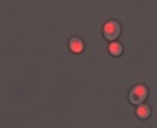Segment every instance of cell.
<instances>
[{
    "label": "cell",
    "instance_id": "obj_1",
    "mask_svg": "<svg viewBox=\"0 0 157 128\" xmlns=\"http://www.w3.org/2000/svg\"><path fill=\"white\" fill-rule=\"evenodd\" d=\"M121 32H122L121 24L118 21H115V20H110V21H107L104 25V29H102L104 37L107 39V41H113V42H114L115 39L121 36Z\"/></svg>",
    "mask_w": 157,
    "mask_h": 128
},
{
    "label": "cell",
    "instance_id": "obj_2",
    "mask_svg": "<svg viewBox=\"0 0 157 128\" xmlns=\"http://www.w3.org/2000/svg\"><path fill=\"white\" fill-rule=\"evenodd\" d=\"M148 97V89L144 86V85H136L131 89L130 94H128V98H130V102L132 103V105L135 106H139L141 105L145 98Z\"/></svg>",
    "mask_w": 157,
    "mask_h": 128
},
{
    "label": "cell",
    "instance_id": "obj_3",
    "mask_svg": "<svg viewBox=\"0 0 157 128\" xmlns=\"http://www.w3.org/2000/svg\"><path fill=\"white\" fill-rule=\"evenodd\" d=\"M68 47L70 50L75 54H78L84 50V42L81 41V38L78 37H71L70 41H68Z\"/></svg>",
    "mask_w": 157,
    "mask_h": 128
},
{
    "label": "cell",
    "instance_id": "obj_4",
    "mask_svg": "<svg viewBox=\"0 0 157 128\" xmlns=\"http://www.w3.org/2000/svg\"><path fill=\"white\" fill-rule=\"evenodd\" d=\"M136 115L140 119H147L151 115V107L148 105H139L136 109Z\"/></svg>",
    "mask_w": 157,
    "mask_h": 128
},
{
    "label": "cell",
    "instance_id": "obj_5",
    "mask_svg": "<svg viewBox=\"0 0 157 128\" xmlns=\"http://www.w3.org/2000/svg\"><path fill=\"white\" fill-rule=\"evenodd\" d=\"M109 52L113 56H119L122 52H123V47L119 42H111L109 46Z\"/></svg>",
    "mask_w": 157,
    "mask_h": 128
}]
</instances>
